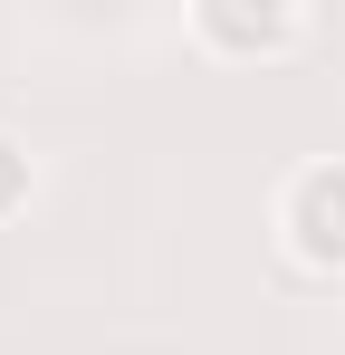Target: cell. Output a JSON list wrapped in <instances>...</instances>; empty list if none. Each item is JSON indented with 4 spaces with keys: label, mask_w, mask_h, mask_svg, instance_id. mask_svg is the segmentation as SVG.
Masks as SVG:
<instances>
[{
    "label": "cell",
    "mask_w": 345,
    "mask_h": 355,
    "mask_svg": "<svg viewBox=\"0 0 345 355\" xmlns=\"http://www.w3.org/2000/svg\"><path fill=\"white\" fill-rule=\"evenodd\" d=\"M278 240L297 269L336 279L345 269V164H297L278 182Z\"/></svg>",
    "instance_id": "obj_1"
},
{
    "label": "cell",
    "mask_w": 345,
    "mask_h": 355,
    "mask_svg": "<svg viewBox=\"0 0 345 355\" xmlns=\"http://www.w3.org/2000/svg\"><path fill=\"white\" fill-rule=\"evenodd\" d=\"M192 39H202L211 58H297V49L317 39V19H307V10H240V0H202V10H192Z\"/></svg>",
    "instance_id": "obj_2"
},
{
    "label": "cell",
    "mask_w": 345,
    "mask_h": 355,
    "mask_svg": "<svg viewBox=\"0 0 345 355\" xmlns=\"http://www.w3.org/2000/svg\"><path fill=\"white\" fill-rule=\"evenodd\" d=\"M29 192H39L29 144H19V135H0V221H19V211H29Z\"/></svg>",
    "instance_id": "obj_3"
}]
</instances>
